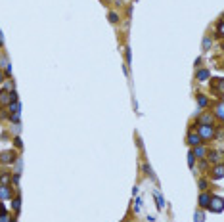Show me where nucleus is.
<instances>
[{
  "label": "nucleus",
  "instance_id": "7ed1b4c3",
  "mask_svg": "<svg viewBox=\"0 0 224 222\" xmlns=\"http://www.w3.org/2000/svg\"><path fill=\"white\" fill-rule=\"evenodd\" d=\"M0 161H2V163H10V161H14V153L4 151L2 155H0Z\"/></svg>",
  "mask_w": 224,
  "mask_h": 222
},
{
  "label": "nucleus",
  "instance_id": "ddd939ff",
  "mask_svg": "<svg viewBox=\"0 0 224 222\" xmlns=\"http://www.w3.org/2000/svg\"><path fill=\"white\" fill-rule=\"evenodd\" d=\"M217 115H218V117H220V119H222V107H220V106L217 107Z\"/></svg>",
  "mask_w": 224,
  "mask_h": 222
},
{
  "label": "nucleus",
  "instance_id": "f257e3e1",
  "mask_svg": "<svg viewBox=\"0 0 224 222\" xmlns=\"http://www.w3.org/2000/svg\"><path fill=\"white\" fill-rule=\"evenodd\" d=\"M213 134H215V130H213L211 124H201V127H199V138L209 140V138H213Z\"/></svg>",
  "mask_w": 224,
  "mask_h": 222
},
{
  "label": "nucleus",
  "instance_id": "f8f14e48",
  "mask_svg": "<svg viewBox=\"0 0 224 222\" xmlns=\"http://www.w3.org/2000/svg\"><path fill=\"white\" fill-rule=\"evenodd\" d=\"M205 103H207V98H203V96H201V98H199V106H205Z\"/></svg>",
  "mask_w": 224,
  "mask_h": 222
},
{
  "label": "nucleus",
  "instance_id": "423d86ee",
  "mask_svg": "<svg viewBox=\"0 0 224 222\" xmlns=\"http://www.w3.org/2000/svg\"><path fill=\"white\" fill-rule=\"evenodd\" d=\"M190 144H192V146H199V144H201L199 134H192V136H190Z\"/></svg>",
  "mask_w": 224,
  "mask_h": 222
},
{
  "label": "nucleus",
  "instance_id": "4468645a",
  "mask_svg": "<svg viewBox=\"0 0 224 222\" xmlns=\"http://www.w3.org/2000/svg\"><path fill=\"white\" fill-rule=\"evenodd\" d=\"M0 82H2V73H0Z\"/></svg>",
  "mask_w": 224,
  "mask_h": 222
},
{
  "label": "nucleus",
  "instance_id": "2eb2a0df",
  "mask_svg": "<svg viewBox=\"0 0 224 222\" xmlns=\"http://www.w3.org/2000/svg\"><path fill=\"white\" fill-rule=\"evenodd\" d=\"M0 44H2V37H0Z\"/></svg>",
  "mask_w": 224,
  "mask_h": 222
},
{
  "label": "nucleus",
  "instance_id": "0eeeda50",
  "mask_svg": "<svg viewBox=\"0 0 224 222\" xmlns=\"http://www.w3.org/2000/svg\"><path fill=\"white\" fill-rule=\"evenodd\" d=\"M215 176H217V178H220V176H222V167H217V171H215Z\"/></svg>",
  "mask_w": 224,
  "mask_h": 222
},
{
  "label": "nucleus",
  "instance_id": "9d476101",
  "mask_svg": "<svg viewBox=\"0 0 224 222\" xmlns=\"http://www.w3.org/2000/svg\"><path fill=\"white\" fill-rule=\"evenodd\" d=\"M109 21L115 23V21H117V14H109Z\"/></svg>",
  "mask_w": 224,
  "mask_h": 222
},
{
  "label": "nucleus",
  "instance_id": "6e6552de",
  "mask_svg": "<svg viewBox=\"0 0 224 222\" xmlns=\"http://www.w3.org/2000/svg\"><path fill=\"white\" fill-rule=\"evenodd\" d=\"M197 77H199V79H201V80H205L207 77H209V73H207V71H201V73H199Z\"/></svg>",
  "mask_w": 224,
  "mask_h": 222
},
{
  "label": "nucleus",
  "instance_id": "1a4fd4ad",
  "mask_svg": "<svg viewBox=\"0 0 224 222\" xmlns=\"http://www.w3.org/2000/svg\"><path fill=\"white\" fill-rule=\"evenodd\" d=\"M0 222H12V218H10V216H6V215H2V216H0Z\"/></svg>",
  "mask_w": 224,
  "mask_h": 222
},
{
  "label": "nucleus",
  "instance_id": "20e7f679",
  "mask_svg": "<svg viewBox=\"0 0 224 222\" xmlns=\"http://www.w3.org/2000/svg\"><path fill=\"white\" fill-rule=\"evenodd\" d=\"M10 195H12L10 189H8L6 186H0V197H2V199H6V197H10Z\"/></svg>",
  "mask_w": 224,
  "mask_h": 222
},
{
  "label": "nucleus",
  "instance_id": "9b49d317",
  "mask_svg": "<svg viewBox=\"0 0 224 222\" xmlns=\"http://www.w3.org/2000/svg\"><path fill=\"white\" fill-rule=\"evenodd\" d=\"M203 153H205V151H203V149H201V148H197V149H195V155H199V157H201V155H203Z\"/></svg>",
  "mask_w": 224,
  "mask_h": 222
},
{
  "label": "nucleus",
  "instance_id": "f03ea898",
  "mask_svg": "<svg viewBox=\"0 0 224 222\" xmlns=\"http://www.w3.org/2000/svg\"><path fill=\"white\" fill-rule=\"evenodd\" d=\"M211 209H213L215 213H220L222 211V199H220V197H213V207H211Z\"/></svg>",
  "mask_w": 224,
  "mask_h": 222
},
{
  "label": "nucleus",
  "instance_id": "39448f33",
  "mask_svg": "<svg viewBox=\"0 0 224 222\" xmlns=\"http://www.w3.org/2000/svg\"><path fill=\"white\" fill-rule=\"evenodd\" d=\"M209 201H211V197L207 195V193H203V195L199 197V205H201V207H207V205H209Z\"/></svg>",
  "mask_w": 224,
  "mask_h": 222
}]
</instances>
